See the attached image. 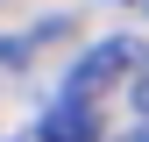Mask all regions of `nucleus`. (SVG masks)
I'll list each match as a JSON object with an SVG mask.
<instances>
[{"mask_svg": "<svg viewBox=\"0 0 149 142\" xmlns=\"http://www.w3.org/2000/svg\"><path fill=\"white\" fill-rule=\"evenodd\" d=\"M36 142H100V106L92 100H57L43 114V128H36Z\"/></svg>", "mask_w": 149, "mask_h": 142, "instance_id": "f03ea898", "label": "nucleus"}, {"mask_svg": "<svg viewBox=\"0 0 149 142\" xmlns=\"http://www.w3.org/2000/svg\"><path fill=\"white\" fill-rule=\"evenodd\" d=\"M135 106H142V121H149V57H142V71H135Z\"/></svg>", "mask_w": 149, "mask_h": 142, "instance_id": "7ed1b4c3", "label": "nucleus"}, {"mask_svg": "<svg viewBox=\"0 0 149 142\" xmlns=\"http://www.w3.org/2000/svg\"><path fill=\"white\" fill-rule=\"evenodd\" d=\"M128 71H142V57H135V43L128 36H107V43H92L78 64H71V78H64V100H92L100 106L114 85L128 78Z\"/></svg>", "mask_w": 149, "mask_h": 142, "instance_id": "f257e3e1", "label": "nucleus"}, {"mask_svg": "<svg viewBox=\"0 0 149 142\" xmlns=\"http://www.w3.org/2000/svg\"><path fill=\"white\" fill-rule=\"evenodd\" d=\"M121 142H149V121H142V128H128V135H121Z\"/></svg>", "mask_w": 149, "mask_h": 142, "instance_id": "20e7f679", "label": "nucleus"}]
</instances>
